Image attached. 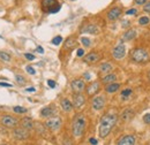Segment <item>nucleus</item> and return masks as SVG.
<instances>
[{"mask_svg":"<svg viewBox=\"0 0 150 145\" xmlns=\"http://www.w3.org/2000/svg\"><path fill=\"white\" fill-rule=\"evenodd\" d=\"M117 115L113 113H108L105 115H103V118L100 119L99 122V128H98V134L100 138H105L112 130L114 127L115 122H117Z\"/></svg>","mask_w":150,"mask_h":145,"instance_id":"nucleus-1","label":"nucleus"},{"mask_svg":"<svg viewBox=\"0 0 150 145\" xmlns=\"http://www.w3.org/2000/svg\"><path fill=\"white\" fill-rule=\"evenodd\" d=\"M86 125H87V121H86V116L83 114L75 115L74 120H73V126H72L74 137H81L84 134Z\"/></svg>","mask_w":150,"mask_h":145,"instance_id":"nucleus-2","label":"nucleus"},{"mask_svg":"<svg viewBox=\"0 0 150 145\" xmlns=\"http://www.w3.org/2000/svg\"><path fill=\"white\" fill-rule=\"evenodd\" d=\"M131 58L136 63H144L149 60L150 55L144 49H134L131 52Z\"/></svg>","mask_w":150,"mask_h":145,"instance_id":"nucleus-3","label":"nucleus"},{"mask_svg":"<svg viewBox=\"0 0 150 145\" xmlns=\"http://www.w3.org/2000/svg\"><path fill=\"white\" fill-rule=\"evenodd\" d=\"M42 7L43 11L47 13H57L60 11V5L57 0H42Z\"/></svg>","mask_w":150,"mask_h":145,"instance_id":"nucleus-4","label":"nucleus"},{"mask_svg":"<svg viewBox=\"0 0 150 145\" xmlns=\"http://www.w3.org/2000/svg\"><path fill=\"white\" fill-rule=\"evenodd\" d=\"M0 123H1L4 127L13 129V128L18 127V125H19V120H18L15 116H13V115L6 114V115H2V116L0 118Z\"/></svg>","mask_w":150,"mask_h":145,"instance_id":"nucleus-5","label":"nucleus"},{"mask_svg":"<svg viewBox=\"0 0 150 145\" xmlns=\"http://www.w3.org/2000/svg\"><path fill=\"white\" fill-rule=\"evenodd\" d=\"M71 87L74 93H82V91L86 90V82L82 78H75L72 81Z\"/></svg>","mask_w":150,"mask_h":145,"instance_id":"nucleus-6","label":"nucleus"},{"mask_svg":"<svg viewBox=\"0 0 150 145\" xmlns=\"http://www.w3.org/2000/svg\"><path fill=\"white\" fill-rule=\"evenodd\" d=\"M100 90V83L98 81H95V82H91L89 85L86 87V92L89 97H94L96 96Z\"/></svg>","mask_w":150,"mask_h":145,"instance_id":"nucleus-7","label":"nucleus"},{"mask_svg":"<svg viewBox=\"0 0 150 145\" xmlns=\"http://www.w3.org/2000/svg\"><path fill=\"white\" fill-rule=\"evenodd\" d=\"M61 119L59 116H51L47 121H46V127L51 130H58L59 128L61 127Z\"/></svg>","mask_w":150,"mask_h":145,"instance_id":"nucleus-8","label":"nucleus"},{"mask_svg":"<svg viewBox=\"0 0 150 145\" xmlns=\"http://www.w3.org/2000/svg\"><path fill=\"white\" fill-rule=\"evenodd\" d=\"M112 55L114 59L117 60H120L122 59L125 55H126V47L124 44H118L112 51Z\"/></svg>","mask_w":150,"mask_h":145,"instance_id":"nucleus-9","label":"nucleus"},{"mask_svg":"<svg viewBox=\"0 0 150 145\" xmlns=\"http://www.w3.org/2000/svg\"><path fill=\"white\" fill-rule=\"evenodd\" d=\"M91 106L95 111H100L105 106V98L103 96H95L91 100Z\"/></svg>","mask_w":150,"mask_h":145,"instance_id":"nucleus-10","label":"nucleus"},{"mask_svg":"<svg viewBox=\"0 0 150 145\" xmlns=\"http://www.w3.org/2000/svg\"><path fill=\"white\" fill-rule=\"evenodd\" d=\"M13 135L16 139H27L29 137V130H27V129L22 127L15 128L13 130Z\"/></svg>","mask_w":150,"mask_h":145,"instance_id":"nucleus-11","label":"nucleus"},{"mask_svg":"<svg viewBox=\"0 0 150 145\" xmlns=\"http://www.w3.org/2000/svg\"><path fill=\"white\" fill-rule=\"evenodd\" d=\"M99 60H100V55H99V53L94 52V51L90 52V53H88V54L83 58V61H84L86 63H89V65L96 63V62H98Z\"/></svg>","mask_w":150,"mask_h":145,"instance_id":"nucleus-12","label":"nucleus"},{"mask_svg":"<svg viewBox=\"0 0 150 145\" xmlns=\"http://www.w3.org/2000/svg\"><path fill=\"white\" fill-rule=\"evenodd\" d=\"M86 103V98L82 93H74L73 96V106L76 107V108H80L81 106H83Z\"/></svg>","mask_w":150,"mask_h":145,"instance_id":"nucleus-13","label":"nucleus"},{"mask_svg":"<svg viewBox=\"0 0 150 145\" xmlns=\"http://www.w3.org/2000/svg\"><path fill=\"white\" fill-rule=\"evenodd\" d=\"M121 13H122V11H121L120 7H113L108 13V20L109 21H115V20H118L120 18Z\"/></svg>","mask_w":150,"mask_h":145,"instance_id":"nucleus-14","label":"nucleus"},{"mask_svg":"<svg viewBox=\"0 0 150 145\" xmlns=\"http://www.w3.org/2000/svg\"><path fill=\"white\" fill-rule=\"evenodd\" d=\"M135 144V137L132 136V135H126V136H122L119 142L118 145H134Z\"/></svg>","mask_w":150,"mask_h":145,"instance_id":"nucleus-15","label":"nucleus"},{"mask_svg":"<svg viewBox=\"0 0 150 145\" xmlns=\"http://www.w3.org/2000/svg\"><path fill=\"white\" fill-rule=\"evenodd\" d=\"M60 105H61V107H62V109L65 112H71L73 109V107H74L72 101L69 99H67V98H62L61 101H60Z\"/></svg>","mask_w":150,"mask_h":145,"instance_id":"nucleus-16","label":"nucleus"},{"mask_svg":"<svg viewBox=\"0 0 150 145\" xmlns=\"http://www.w3.org/2000/svg\"><path fill=\"white\" fill-rule=\"evenodd\" d=\"M21 127L30 131L34 128V122H33V120L30 118H23L21 120Z\"/></svg>","mask_w":150,"mask_h":145,"instance_id":"nucleus-17","label":"nucleus"},{"mask_svg":"<svg viewBox=\"0 0 150 145\" xmlns=\"http://www.w3.org/2000/svg\"><path fill=\"white\" fill-rule=\"evenodd\" d=\"M76 45H77L76 39H75L74 37H69V38H67V39H66L64 49H65V50H73Z\"/></svg>","mask_w":150,"mask_h":145,"instance_id":"nucleus-18","label":"nucleus"},{"mask_svg":"<svg viewBox=\"0 0 150 145\" xmlns=\"http://www.w3.org/2000/svg\"><path fill=\"white\" fill-rule=\"evenodd\" d=\"M117 81V75L115 74H112V72H110V74H108V75H105L103 78H102V83L103 84H110V83H114Z\"/></svg>","mask_w":150,"mask_h":145,"instance_id":"nucleus-19","label":"nucleus"},{"mask_svg":"<svg viewBox=\"0 0 150 145\" xmlns=\"http://www.w3.org/2000/svg\"><path fill=\"white\" fill-rule=\"evenodd\" d=\"M112 69L113 67L110 62H104V63H102L99 66V72H102V74H105V75L110 74V72H112Z\"/></svg>","mask_w":150,"mask_h":145,"instance_id":"nucleus-20","label":"nucleus"},{"mask_svg":"<svg viewBox=\"0 0 150 145\" xmlns=\"http://www.w3.org/2000/svg\"><path fill=\"white\" fill-rule=\"evenodd\" d=\"M54 113V107L52 106H47V107H44V108L40 111V115L43 118H51Z\"/></svg>","mask_w":150,"mask_h":145,"instance_id":"nucleus-21","label":"nucleus"},{"mask_svg":"<svg viewBox=\"0 0 150 145\" xmlns=\"http://www.w3.org/2000/svg\"><path fill=\"white\" fill-rule=\"evenodd\" d=\"M82 32H87V34H97L98 32V28H97V25H95V24H88V25H86L82 30H81Z\"/></svg>","mask_w":150,"mask_h":145,"instance_id":"nucleus-22","label":"nucleus"},{"mask_svg":"<svg viewBox=\"0 0 150 145\" xmlns=\"http://www.w3.org/2000/svg\"><path fill=\"white\" fill-rule=\"evenodd\" d=\"M120 89V84L119 83H110V84H108L106 87H105V91L108 92V93H114V92H117V91Z\"/></svg>","mask_w":150,"mask_h":145,"instance_id":"nucleus-23","label":"nucleus"},{"mask_svg":"<svg viewBox=\"0 0 150 145\" xmlns=\"http://www.w3.org/2000/svg\"><path fill=\"white\" fill-rule=\"evenodd\" d=\"M135 37H136V31H135L134 29H129V30H127V31L122 35V40L128 42V40H132V39L135 38Z\"/></svg>","mask_w":150,"mask_h":145,"instance_id":"nucleus-24","label":"nucleus"},{"mask_svg":"<svg viewBox=\"0 0 150 145\" xmlns=\"http://www.w3.org/2000/svg\"><path fill=\"white\" fill-rule=\"evenodd\" d=\"M132 116H133V112H132L131 109H127V111H125L124 113H122V115H121V119L124 120V121H127V120H129Z\"/></svg>","mask_w":150,"mask_h":145,"instance_id":"nucleus-25","label":"nucleus"},{"mask_svg":"<svg viewBox=\"0 0 150 145\" xmlns=\"http://www.w3.org/2000/svg\"><path fill=\"white\" fill-rule=\"evenodd\" d=\"M13 111H14L15 113H18V114H24V113H27V108H24V107H22V106H14V107H13Z\"/></svg>","mask_w":150,"mask_h":145,"instance_id":"nucleus-26","label":"nucleus"},{"mask_svg":"<svg viewBox=\"0 0 150 145\" xmlns=\"http://www.w3.org/2000/svg\"><path fill=\"white\" fill-rule=\"evenodd\" d=\"M15 80H16V82L19 83L20 85H23V84L25 83V78H24L22 75H19V74L15 75Z\"/></svg>","mask_w":150,"mask_h":145,"instance_id":"nucleus-27","label":"nucleus"},{"mask_svg":"<svg viewBox=\"0 0 150 145\" xmlns=\"http://www.w3.org/2000/svg\"><path fill=\"white\" fill-rule=\"evenodd\" d=\"M0 59H2L4 61H11V55L6 53V52L0 51Z\"/></svg>","mask_w":150,"mask_h":145,"instance_id":"nucleus-28","label":"nucleus"},{"mask_svg":"<svg viewBox=\"0 0 150 145\" xmlns=\"http://www.w3.org/2000/svg\"><path fill=\"white\" fill-rule=\"evenodd\" d=\"M132 94V89H125V90L121 91V97L122 99H126L127 97H129Z\"/></svg>","mask_w":150,"mask_h":145,"instance_id":"nucleus-29","label":"nucleus"},{"mask_svg":"<svg viewBox=\"0 0 150 145\" xmlns=\"http://www.w3.org/2000/svg\"><path fill=\"white\" fill-rule=\"evenodd\" d=\"M61 42H62V37L61 36H56L54 37V38H53V39H52V44H53V45H60V43H61Z\"/></svg>","mask_w":150,"mask_h":145,"instance_id":"nucleus-30","label":"nucleus"},{"mask_svg":"<svg viewBox=\"0 0 150 145\" xmlns=\"http://www.w3.org/2000/svg\"><path fill=\"white\" fill-rule=\"evenodd\" d=\"M81 42H82V44H83L86 47L90 46V44H91L90 39H89V38H87V37H82V38H81Z\"/></svg>","mask_w":150,"mask_h":145,"instance_id":"nucleus-31","label":"nucleus"},{"mask_svg":"<svg viewBox=\"0 0 150 145\" xmlns=\"http://www.w3.org/2000/svg\"><path fill=\"white\" fill-rule=\"evenodd\" d=\"M139 23H140L141 25L148 24V23H149V18H148V16H142V18H140V20H139Z\"/></svg>","mask_w":150,"mask_h":145,"instance_id":"nucleus-32","label":"nucleus"},{"mask_svg":"<svg viewBox=\"0 0 150 145\" xmlns=\"http://www.w3.org/2000/svg\"><path fill=\"white\" fill-rule=\"evenodd\" d=\"M25 69H27V72H29L30 75H35V74H36V70H35L31 66H27V68H25Z\"/></svg>","mask_w":150,"mask_h":145,"instance_id":"nucleus-33","label":"nucleus"},{"mask_svg":"<svg viewBox=\"0 0 150 145\" xmlns=\"http://www.w3.org/2000/svg\"><path fill=\"white\" fill-rule=\"evenodd\" d=\"M47 85H49L50 88H52V89H53V88H56L57 84L53 80H49V81H47Z\"/></svg>","mask_w":150,"mask_h":145,"instance_id":"nucleus-34","label":"nucleus"},{"mask_svg":"<svg viewBox=\"0 0 150 145\" xmlns=\"http://www.w3.org/2000/svg\"><path fill=\"white\" fill-rule=\"evenodd\" d=\"M143 11L147 12V13H150V2H146L144 6H143Z\"/></svg>","mask_w":150,"mask_h":145,"instance_id":"nucleus-35","label":"nucleus"},{"mask_svg":"<svg viewBox=\"0 0 150 145\" xmlns=\"http://www.w3.org/2000/svg\"><path fill=\"white\" fill-rule=\"evenodd\" d=\"M136 13H137V9H136V8H132V9L126 12L127 15H133V14H136Z\"/></svg>","mask_w":150,"mask_h":145,"instance_id":"nucleus-36","label":"nucleus"},{"mask_svg":"<svg viewBox=\"0 0 150 145\" xmlns=\"http://www.w3.org/2000/svg\"><path fill=\"white\" fill-rule=\"evenodd\" d=\"M143 121H144L146 123L150 125V114H146V115L143 116Z\"/></svg>","mask_w":150,"mask_h":145,"instance_id":"nucleus-37","label":"nucleus"},{"mask_svg":"<svg viewBox=\"0 0 150 145\" xmlns=\"http://www.w3.org/2000/svg\"><path fill=\"white\" fill-rule=\"evenodd\" d=\"M77 56H79V58H82V56H83V55H84V50H83V49H79V50H77Z\"/></svg>","mask_w":150,"mask_h":145,"instance_id":"nucleus-38","label":"nucleus"},{"mask_svg":"<svg viewBox=\"0 0 150 145\" xmlns=\"http://www.w3.org/2000/svg\"><path fill=\"white\" fill-rule=\"evenodd\" d=\"M24 56H25L28 60H30V61H31V60H35V55H34V54H30V53H25V54H24Z\"/></svg>","mask_w":150,"mask_h":145,"instance_id":"nucleus-39","label":"nucleus"},{"mask_svg":"<svg viewBox=\"0 0 150 145\" xmlns=\"http://www.w3.org/2000/svg\"><path fill=\"white\" fill-rule=\"evenodd\" d=\"M135 2H136L137 5H144V4L147 2V0H135Z\"/></svg>","mask_w":150,"mask_h":145,"instance_id":"nucleus-40","label":"nucleus"},{"mask_svg":"<svg viewBox=\"0 0 150 145\" xmlns=\"http://www.w3.org/2000/svg\"><path fill=\"white\" fill-rule=\"evenodd\" d=\"M0 87H7V88H11L12 85L8 84V83H1V82H0Z\"/></svg>","mask_w":150,"mask_h":145,"instance_id":"nucleus-41","label":"nucleus"},{"mask_svg":"<svg viewBox=\"0 0 150 145\" xmlns=\"http://www.w3.org/2000/svg\"><path fill=\"white\" fill-rule=\"evenodd\" d=\"M90 144H93V145H96L97 144V139H95V138H90Z\"/></svg>","mask_w":150,"mask_h":145,"instance_id":"nucleus-42","label":"nucleus"},{"mask_svg":"<svg viewBox=\"0 0 150 145\" xmlns=\"http://www.w3.org/2000/svg\"><path fill=\"white\" fill-rule=\"evenodd\" d=\"M25 91H27V92H35L36 89H35V88H28V89H25Z\"/></svg>","mask_w":150,"mask_h":145,"instance_id":"nucleus-43","label":"nucleus"},{"mask_svg":"<svg viewBox=\"0 0 150 145\" xmlns=\"http://www.w3.org/2000/svg\"><path fill=\"white\" fill-rule=\"evenodd\" d=\"M37 52H39V53H44V49H43V47H40V46H38Z\"/></svg>","mask_w":150,"mask_h":145,"instance_id":"nucleus-44","label":"nucleus"},{"mask_svg":"<svg viewBox=\"0 0 150 145\" xmlns=\"http://www.w3.org/2000/svg\"><path fill=\"white\" fill-rule=\"evenodd\" d=\"M84 78H90V75L89 74H84Z\"/></svg>","mask_w":150,"mask_h":145,"instance_id":"nucleus-45","label":"nucleus"},{"mask_svg":"<svg viewBox=\"0 0 150 145\" xmlns=\"http://www.w3.org/2000/svg\"><path fill=\"white\" fill-rule=\"evenodd\" d=\"M148 77H149V80H150V72H149V75H148Z\"/></svg>","mask_w":150,"mask_h":145,"instance_id":"nucleus-46","label":"nucleus"},{"mask_svg":"<svg viewBox=\"0 0 150 145\" xmlns=\"http://www.w3.org/2000/svg\"><path fill=\"white\" fill-rule=\"evenodd\" d=\"M0 145H7V144H0Z\"/></svg>","mask_w":150,"mask_h":145,"instance_id":"nucleus-47","label":"nucleus"},{"mask_svg":"<svg viewBox=\"0 0 150 145\" xmlns=\"http://www.w3.org/2000/svg\"><path fill=\"white\" fill-rule=\"evenodd\" d=\"M0 38H2V36H0Z\"/></svg>","mask_w":150,"mask_h":145,"instance_id":"nucleus-48","label":"nucleus"},{"mask_svg":"<svg viewBox=\"0 0 150 145\" xmlns=\"http://www.w3.org/2000/svg\"><path fill=\"white\" fill-rule=\"evenodd\" d=\"M72 1H75V0H72Z\"/></svg>","mask_w":150,"mask_h":145,"instance_id":"nucleus-49","label":"nucleus"}]
</instances>
